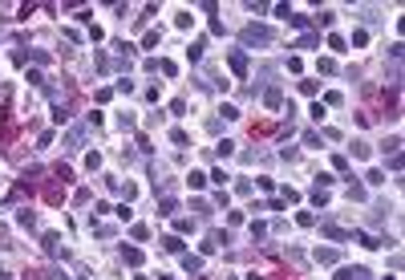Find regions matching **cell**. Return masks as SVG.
<instances>
[{"instance_id": "cell-1", "label": "cell", "mask_w": 405, "mask_h": 280, "mask_svg": "<svg viewBox=\"0 0 405 280\" xmlns=\"http://www.w3.org/2000/svg\"><path fill=\"white\" fill-rule=\"evenodd\" d=\"M243 45H272V29L267 25H247L243 29Z\"/></svg>"}, {"instance_id": "cell-2", "label": "cell", "mask_w": 405, "mask_h": 280, "mask_svg": "<svg viewBox=\"0 0 405 280\" xmlns=\"http://www.w3.org/2000/svg\"><path fill=\"white\" fill-rule=\"evenodd\" d=\"M227 65H231V73L239 77V82H243L247 73H251V61H247V53H243V49H235V53H227Z\"/></svg>"}, {"instance_id": "cell-3", "label": "cell", "mask_w": 405, "mask_h": 280, "mask_svg": "<svg viewBox=\"0 0 405 280\" xmlns=\"http://www.w3.org/2000/svg\"><path fill=\"white\" fill-rule=\"evenodd\" d=\"M89 134H93V126H89V122H81V126H73L69 134H65V150H77V147H81V142L89 138Z\"/></svg>"}, {"instance_id": "cell-4", "label": "cell", "mask_w": 405, "mask_h": 280, "mask_svg": "<svg viewBox=\"0 0 405 280\" xmlns=\"http://www.w3.org/2000/svg\"><path fill=\"white\" fill-rule=\"evenodd\" d=\"M316 264H341V248H316Z\"/></svg>"}, {"instance_id": "cell-5", "label": "cell", "mask_w": 405, "mask_h": 280, "mask_svg": "<svg viewBox=\"0 0 405 280\" xmlns=\"http://www.w3.org/2000/svg\"><path fill=\"white\" fill-rule=\"evenodd\" d=\"M41 195H45V203H53V207H57L61 199H65V191H61V183H45V191H41Z\"/></svg>"}, {"instance_id": "cell-6", "label": "cell", "mask_w": 405, "mask_h": 280, "mask_svg": "<svg viewBox=\"0 0 405 280\" xmlns=\"http://www.w3.org/2000/svg\"><path fill=\"white\" fill-rule=\"evenodd\" d=\"M41 244H45V252H49V256H61V236H57V231H45Z\"/></svg>"}, {"instance_id": "cell-7", "label": "cell", "mask_w": 405, "mask_h": 280, "mask_svg": "<svg viewBox=\"0 0 405 280\" xmlns=\"http://www.w3.org/2000/svg\"><path fill=\"white\" fill-rule=\"evenodd\" d=\"M202 53H207V37H195V41H190V49H187V57L190 61H202Z\"/></svg>"}, {"instance_id": "cell-8", "label": "cell", "mask_w": 405, "mask_h": 280, "mask_svg": "<svg viewBox=\"0 0 405 280\" xmlns=\"http://www.w3.org/2000/svg\"><path fill=\"white\" fill-rule=\"evenodd\" d=\"M336 280H369V268H341Z\"/></svg>"}, {"instance_id": "cell-9", "label": "cell", "mask_w": 405, "mask_h": 280, "mask_svg": "<svg viewBox=\"0 0 405 280\" xmlns=\"http://www.w3.org/2000/svg\"><path fill=\"white\" fill-rule=\"evenodd\" d=\"M324 236H328V240H353V231H348V228H336V223H324Z\"/></svg>"}, {"instance_id": "cell-10", "label": "cell", "mask_w": 405, "mask_h": 280, "mask_svg": "<svg viewBox=\"0 0 405 280\" xmlns=\"http://www.w3.org/2000/svg\"><path fill=\"white\" fill-rule=\"evenodd\" d=\"M264 106H267V110H276V106H284V94H280V89L272 85V89H267V94H264Z\"/></svg>"}, {"instance_id": "cell-11", "label": "cell", "mask_w": 405, "mask_h": 280, "mask_svg": "<svg viewBox=\"0 0 405 280\" xmlns=\"http://www.w3.org/2000/svg\"><path fill=\"white\" fill-rule=\"evenodd\" d=\"M162 252H171V256H183V240H178V236H166V240H162Z\"/></svg>"}, {"instance_id": "cell-12", "label": "cell", "mask_w": 405, "mask_h": 280, "mask_svg": "<svg viewBox=\"0 0 405 280\" xmlns=\"http://www.w3.org/2000/svg\"><path fill=\"white\" fill-rule=\"evenodd\" d=\"M69 114H73V110H69V106H61V102H57V106H53V122H57V126H65V122H69Z\"/></svg>"}, {"instance_id": "cell-13", "label": "cell", "mask_w": 405, "mask_h": 280, "mask_svg": "<svg viewBox=\"0 0 405 280\" xmlns=\"http://www.w3.org/2000/svg\"><path fill=\"white\" fill-rule=\"evenodd\" d=\"M16 219H20V228H32V223H37V215H32V207H20V211H16Z\"/></svg>"}, {"instance_id": "cell-14", "label": "cell", "mask_w": 405, "mask_h": 280, "mask_svg": "<svg viewBox=\"0 0 405 280\" xmlns=\"http://www.w3.org/2000/svg\"><path fill=\"white\" fill-rule=\"evenodd\" d=\"M122 260H126V264H134V268H138V264H142V252H138V248H122Z\"/></svg>"}, {"instance_id": "cell-15", "label": "cell", "mask_w": 405, "mask_h": 280, "mask_svg": "<svg viewBox=\"0 0 405 280\" xmlns=\"http://www.w3.org/2000/svg\"><path fill=\"white\" fill-rule=\"evenodd\" d=\"M183 268H187V272H202V260H199V256H183Z\"/></svg>"}, {"instance_id": "cell-16", "label": "cell", "mask_w": 405, "mask_h": 280, "mask_svg": "<svg viewBox=\"0 0 405 280\" xmlns=\"http://www.w3.org/2000/svg\"><path fill=\"white\" fill-rule=\"evenodd\" d=\"M187 183H190V191H202V187H207V175H199V171H190V179H187Z\"/></svg>"}, {"instance_id": "cell-17", "label": "cell", "mask_w": 405, "mask_h": 280, "mask_svg": "<svg viewBox=\"0 0 405 280\" xmlns=\"http://www.w3.org/2000/svg\"><path fill=\"white\" fill-rule=\"evenodd\" d=\"M53 171H57V179H65V183H73V166H69V163H57Z\"/></svg>"}, {"instance_id": "cell-18", "label": "cell", "mask_w": 405, "mask_h": 280, "mask_svg": "<svg viewBox=\"0 0 405 280\" xmlns=\"http://www.w3.org/2000/svg\"><path fill=\"white\" fill-rule=\"evenodd\" d=\"M235 118H239V110H235V106H219V122H235Z\"/></svg>"}, {"instance_id": "cell-19", "label": "cell", "mask_w": 405, "mask_h": 280, "mask_svg": "<svg viewBox=\"0 0 405 280\" xmlns=\"http://www.w3.org/2000/svg\"><path fill=\"white\" fill-rule=\"evenodd\" d=\"M93 69L97 73H109V69H114V61H109V57H93Z\"/></svg>"}, {"instance_id": "cell-20", "label": "cell", "mask_w": 405, "mask_h": 280, "mask_svg": "<svg viewBox=\"0 0 405 280\" xmlns=\"http://www.w3.org/2000/svg\"><path fill=\"white\" fill-rule=\"evenodd\" d=\"M178 203H174V195H158V211H174Z\"/></svg>"}, {"instance_id": "cell-21", "label": "cell", "mask_w": 405, "mask_h": 280, "mask_svg": "<svg viewBox=\"0 0 405 280\" xmlns=\"http://www.w3.org/2000/svg\"><path fill=\"white\" fill-rule=\"evenodd\" d=\"M130 236H134V240H146V236H150V228H146V223H134Z\"/></svg>"}, {"instance_id": "cell-22", "label": "cell", "mask_w": 405, "mask_h": 280, "mask_svg": "<svg viewBox=\"0 0 405 280\" xmlns=\"http://www.w3.org/2000/svg\"><path fill=\"white\" fill-rule=\"evenodd\" d=\"M171 138H174V147H190V134H187V130H174Z\"/></svg>"}, {"instance_id": "cell-23", "label": "cell", "mask_w": 405, "mask_h": 280, "mask_svg": "<svg viewBox=\"0 0 405 280\" xmlns=\"http://www.w3.org/2000/svg\"><path fill=\"white\" fill-rule=\"evenodd\" d=\"M296 89H300V94H308V98H312V94H316V89H320V85H316V82H308V77H304V82H300Z\"/></svg>"}, {"instance_id": "cell-24", "label": "cell", "mask_w": 405, "mask_h": 280, "mask_svg": "<svg viewBox=\"0 0 405 280\" xmlns=\"http://www.w3.org/2000/svg\"><path fill=\"white\" fill-rule=\"evenodd\" d=\"M353 154H357V159H369L373 150H369V142H353Z\"/></svg>"}, {"instance_id": "cell-25", "label": "cell", "mask_w": 405, "mask_h": 280, "mask_svg": "<svg viewBox=\"0 0 405 280\" xmlns=\"http://www.w3.org/2000/svg\"><path fill=\"white\" fill-rule=\"evenodd\" d=\"M215 154H219V159H231V154H235V142H219Z\"/></svg>"}, {"instance_id": "cell-26", "label": "cell", "mask_w": 405, "mask_h": 280, "mask_svg": "<svg viewBox=\"0 0 405 280\" xmlns=\"http://www.w3.org/2000/svg\"><path fill=\"white\" fill-rule=\"evenodd\" d=\"M235 191H239V195H251V179H235Z\"/></svg>"}, {"instance_id": "cell-27", "label": "cell", "mask_w": 405, "mask_h": 280, "mask_svg": "<svg viewBox=\"0 0 405 280\" xmlns=\"http://www.w3.org/2000/svg\"><path fill=\"white\" fill-rule=\"evenodd\" d=\"M312 203H328V187H316V191H312Z\"/></svg>"}, {"instance_id": "cell-28", "label": "cell", "mask_w": 405, "mask_h": 280, "mask_svg": "<svg viewBox=\"0 0 405 280\" xmlns=\"http://www.w3.org/2000/svg\"><path fill=\"white\" fill-rule=\"evenodd\" d=\"M158 41H162V33H146V37H142V45H146V49H154Z\"/></svg>"}, {"instance_id": "cell-29", "label": "cell", "mask_w": 405, "mask_h": 280, "mask_svg": "<svg viewBox=\"0 0 405 280\" xmlns=\"http://www.w3.org/2000/svg\"><path fill=\"white\" fill-rule=\"evenodd\" d=\"M174 228H178V231H183V236H187V231H195V228H199V223H195V219H178V223H174Z\"/></svg>"}, {"instance_id": "cell-30", "label": "cell", "mask_w": 405, "mask_h": 280, "mask_svg": "<svg viewBox=\"0 0 405 280\" xmlns=\"http://www.w3.org/2000/svg\"><path fill=\"white\" fill-rule=\"evenodd\" d=\"M251 134H255V138H260V134H272V122H255Z\"/></svg>"}, {"instance_id": "cell-31", "label": "cell", "mask_w": 405, "mask_h": 280, "mask_svg": "<svg viewBox=\"0 0 405 280\" xmlns=\"http://www.w3.org/2000/svg\"><path fill=\"white\" fill-rule=\"evenodd\" d=\"M174 25H178V29H190L195 20H190V13H178V16H174Z\"/></svg>"}, {"instance_id": "cell-32", "label": "cell", "mask_w": 405, "mask_h": 280, "mask_svg": "<svg viewBox=\"0 0 405 280\" xmlns=\"http://www.w3.org/2000/svg\"><path fill=\"white\" fill-rule=\"evenodd\" d=\"M401 150V138H385V154H397Z\"/></svg>"}, {"instance_id": "cell-33", "label": "cell", "mask_w": 405, "mask_h": 280, "mask_svg": "<svg viewBox=\"0 0 405 280\" xmlns=\"http://www.w3.org/2000/svg\"><path fill=\"white\" fill-rule=\"evenodd\" d=\"M49 280H65V272H57V268H53V272H49Z\"/></svg>"}, {"instance_id": "cell-34", "label": "cell", "mask_w": 405, "mask_h": 280, "mask_svg": "<svg viewBox=\"0 0 405 280\" xmlns=\"http://www.w3.org/2000/svg\"><path fill=\"white\" fill-rule=\"evenodd\" d=\"M0 280H13V276H8V272H0Z\"/></svg>"}]
</instances>
